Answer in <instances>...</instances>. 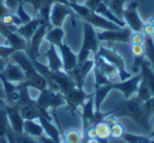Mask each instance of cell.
<instances>
[{
  "label": "cell",
  "instance_id": "obj_29",
  "mask_svg": "<svg viewBox=\"0 0 154 143\" xmlns=\"http://www.w3.org/2000/svg\"><path fill=\"white\" fill-rule=\"evenodd\" d=\"M64 31L62 28H53L52 30H48L45 39L54 46L58 47L63 42Z\"/></svg>",
  "mask_w": 154,
  "mask_h": 143
},
{
  "label": "cell",
  "instance_id": "obj_11",
  "mask_svg": "<svg viewBox=\"0 0 154 143\" xmlns=\"http://www.w3.org/2000/svg\"><path fill=\"white\" fill-rule=\"evenodd\" d=\"M45 79H47V81H53L54 83H56L60 93H62L64 96L76 86L75 82L70 77V75L66 74L64 70H59V72H52L51 70Z\"/></svg>",
  "mask_w": 154,
  "mask_h": 143
},
{
  "label": "cell",
  "instance_id": "obj_48",
  "mask_svg": "<svg viewBox=\"0 0 154 143\" xmlns=\"http://www.w3.org/2000/svg\"><path fill=\"white\" fill-rule=\"evenodd\" d=\"M148 137H149L150 139H152V140H154V128H153V130H152V132L150 133L149 136H148Z\"/></svg>",
  "mask_w": 154,
  "mask_h": 143
},
{
  "label": "cell",
  "instance_id": "obj_38",
  "mask_svg": "<svg viewBox=\"0 0 154 143\" xmlns=\"http://www.w3.org/2000/svg\"><path fill=\"white\" fill-rule=\"evenodd\" d=\"M15 14L18 16V18L21 20L22 24L28 23L29 21H31V20H32V17H31V16L29 15L28 12L24 10L23 3H19V4H18L17 9H16V11H15Z\"/></svg>",
  "mask_w": 154,
  "mask_h": 143
},
{
  "label": "cell",
  "instance_id": "obj_53",
  "mask_svg": "<svg viewBox=\"0 0 154 143\" xmlns=\"http://www.w3.org/2000/svg\"><path fill=\"white\" fill-rule=\"evenodd\" d=\"M151 143H154V140H152V142Z\"/></svg>",
  "mask_w": 154,
  "mask_h": 143
},
{
  "label": "cell",
  "instance_id": "obj_52",
  "mask_svg": "<svg viewBox=\"0 0 154 143\" xmlns=\"http://www.w3.org/2000/svg\"><path fill=\"white\" fill-rule=\"evenodd\" d=\"M2 3H5V0H0V4H2Z\"/></svg>",
  "mask_w": 154,
  "mask_h": 143
},
{
  "label": "cell",
  "instance_id": "obj_23",
  "mask_svg": "<svg viewBox=\"0 0 154 143\" xmlns=\"http://www.w3.org/2000/svg\"><path fill=\"white\" fill-rule=\"evenodd\" d=\"M131 53L134 57L132 72L134 74H138L140 72L141 63L146 59L145 46H143V44H131Z\"/></svg>",
  "mask_w": 154,
  "mask_h": 143
},
{
  "label": "cell",
  "instance_id": "obj_36",
  "mask_svg": "<svg viewBox=\"0 0 154 143\" xmlns=\"http://www.w3.org/2000/svg\"><path fill=\"white\" fill-rule=\"evenodd\" d=\"M93 70H94V77H95V86H101V85H107V84H111L112 80H110L107 76H105L100 70L94 66L93 67Z\"/></svg>",
  "mask_w": 154,
  "mask_h": 143
},
{
  "label": "cell",
  "instance_id": "obj_49",
  "mask_svg": "<svg viewBox=\"0 0 154 143\" xmlns=\"http://www.w3.org/2000/svg\"><path fill=\"white\" fill-rule=\"evenodd\" d=\"M85 143H99V142H97V141L93 140V141H88V142H85Z\"/></svg>",
  "mask_w": 154,
  "mask_h": 143
},
{
  "label": "cell",
  "instance_id": "obj_2",
  "mask_svg": "<svg viewBox=\"0 0 154 143\" xmlns=\"http://www.w3.org/2000/svg\"><path fill=\"white\" fill-rule=\"evenodd\" d=\"M108 115H112L116 118L127 117L132 119L136 124L145 130H149V118L146 116L143 103L136 99V97H131L116 103L111 111L107 112Z\"/></svg>",
  "mask_w": 154,
  "mask_h": 143
},
{
  "label": "cell",
  "instance_id": "obj_31",
  "mask_svg": "<svg viewBox=\"0 0 154 143\" xmlns=\"http://www.w3.org/2000/svg\"><path fill=\"white\" fill-rule=\"evenodd\" d=\"M136 93H137L136 99L138 101H140L141 103H143L145 101L149 100L151 97H153L149 86H148L147 82L143 79V77H141V80H140V82H139V85H138V88H137Z\"/></svg>",
  "mask_w": 154,
  "mask_h": 143
},
{
  "label": "cell",
  "instance_id": "obj_46",
  "mask_svg": "<svg viewBox=\"0 0 154 143\" xmlns=\"http://www.w3.org/2000/svg\"><path fill=\"white\" fill-rule=\"evenodd\" d=\"M39 142L40 143H56L54 140H52L51 138H49L48 136H45V135H43V136H41L40 138H38Z\"/></svg>",
  "mask_w": 154,
  "mask_h": 143
},
{
  "label": "cell",
  "instance_id": "obj_51",
  "mask_svg": "<svg viewBox=\"0 0 154 143\" xmlns=\"http://www.w3.org/2000/svg\"><path fill=\"white\" fill-rule=\"evenodd\" d=\"M0 40H5V38H3V37H2V36H1V35H0Z\"/></svg>",
  "mask_w": 154,
  "mask_h": 143
},
{
  "label": "cell",
  "instance_id": "obj_13",
  "mask_svg": "<svg viewBox=\"0 0 154 143\" xmlns=\"http://www.w3.org/2000/svg\"><path fill=\"white\" fill-rule=\"evenodd\" d=\"M91 96L88 95L86 92H85L84 88H77L75 86L73 90H71L68 94L64 96L66 98V106L69 107L71 113H77L78 112V107L82 106L86 100Z\"/></svg>",
  "mask_w": 154,
  "mask_h": 143
},
{
  "label": "cell",
  "instance_id": "obj_5",
  "mask_svg": "<svg viewBox=\"0 0 154 143\" xmlns=\"http://www.w3.org/2000/svg\"><path fill=\"white\" fill-rule=\"evenodd\" d=\"M96 55L103 57V59H106L108 62H110L111 64H113L118 72V78L120 81L129 79L130 77H132L130 73L126 70V65H125L124 58L117 53V52L113 51L111 49H108L105 46H99L98 52L96 53Z\"/></svg>",
  "mask_w": 154,
  "mask_h": 143
},
{
  "label": "cell",
  "instance_id": "obj_28",
  "mask_svg": "<svg viewBox=\"0 0 154 143\" xmlns=\"http://www.w3.org/2000/svg\"><path fill=\"white\" fill-rule=\"evenodd\" d=\"M23 133L35 138H40L41 136L45 135L43 128L38 120H24Z\"/></svg>",
  "mask_w": 154,
  "mask_h": 143
},
{
  "label": "cell",
  "instance_id": "obj_33",
  "mask_svg": "<svg viewBox=\"0 0 154 143\" xmlns=\"http://www.w3.org/2000/svg\"><path fill=\"white\" fill-rule=\"evenodd\" d=\"M126 2L127 0H108V7L117 17L122 19V13H124Z\"/></svg>",
  "mask_w": 154,
  "mask_h": 143
},
{
  "label": "cell",
  "instance_id": "obj_10",
  "mask_svg": "<svg viewBox=\"0 0 154 143\" xmlns=\"http://www.w3.org/2000/svg\"><path fill=\"white\" fill-rule=\"evenodd\" d=\"M140 80H141V74L139 72L138 74H135V76H132V77H130L127 80L113 82L111 84L112 90L119 91V92H122L124 94L125 99H129L131 97H133L134 94H136Z\"/></svg>",
  "mask_w": 154,
  "mask_h": 143
},
{
  "label": "cell",
  "instance_id": "obj_6",
  "mask_svg": "<svg viewBox=\"0 0 154 143\" xmlns=\"http://www.w3.org/2000/svg\"><path fill=\"white\" fill-rule=\"evenodd\" d=\"M35 102L38 106L42 107L47 111L52 109L53 112H55L58 107L66 104V98L62 93L54 92L47 88L40 91V94H39L38 98L35 100Z\"/></svg>",
  "mask_w": 154,
  "mask_h": 143
},
{
  "label": "cell",
  "instance_id": "obj_15",
  "mask_svg": "<svg viewBox=\"0 0 154 143\" xmlns=\"http://www.w3.org/2000/svg\"><path fill=\"white\" fill-rule=\"evenodd\" d=\"M1 76L5 79H7L8 81L12 82L14 84H21L26 81V76H24L23 70H21L19 65H17L16 63L8 60V63L5 65V70L2 72H0Z\"/></svg>",
  "mask_w": 154,
  "mask_h": 143
},
{
  "label": "cell",
  "instance_id": "obj_7",
  "mask_svg": "<svg viewBox=\"0 0 154 143\" xmlns=\"http://www.w3.org/2000/svg\"><path fill=\"white\" fill-rule=\"evenodd\" d=\"M137 7H138V2L131 1L128 7H125L124 13H122V20L125 21L126 25L133 32H141L143 24H145L139 16Z\"/></svg>",
  "mask_w": 154,
  "mask_h": 143
},
{
  "label": "cell",
  "instance_id": "obj_3",
  "mask_svg": "<svg viewBox=\"0 0 154 143\" xmlns=\"http://www.w3.org/2000/svg\"><path fill=\"white\" fill-rule=\"evenodd\" d=\"M68 5L74 11V13H76L84 21L90 23L91 25H93L94 28H99L103 31L120 30V28H119L117 24L110 21V20L106 19L103 16L96 14L94 11L88 9V7H85L84 4H78L77 2H69Z\"/></svg>",
  "mask_w": 154,
  "mask_h": 143
},
{
  "label": "cell",
  "instance_id": "obj_14",
  "mask_svg": "<svg viewBox=\"0 0 154 143\" xmlns=\"http://www.w3.org/2000/svg\"><path fill=\"white\" fill-rule=\"evenodd\" d=\"M93 67H94V59H87L82 63L77 64L76 67L69 73L77 88H84L85 80L89 75V73L93 70Z\"/></svg>",
  "mask_w": 154,
  "mask_h": 143
},
{
  "label": "cell",
  "instance_id": "obj_44",
  "mask_svg": "<svg viewBox=\"0 0 154 143\" xmlns=\"http://www.w3.org/2000/svg\"><path fill=\"white\" fill-rule=\"evenodd\" d=\"M141 32H143V35H146V36H153L154 37V28L151 25V24L148 23V22L143 24Z\"/></svg>",
  "mask_w": 154,
  "mask_h": 143
},
{
  "label": "cell",
  "instance_id": "obj_27",
  "mask_svg": "<svg viewBox=\"0 0 154 143\" xmlns=\"http://www.w3.org/2000/svg\"><path fill=\"white\" fill-rule=\"evenodd\" d=\"M140 74L143 79L147 82L150 91L152 93V96L154 97V72L151 67V63L147 61V59L143 60L140 66Z\"/></svg>",
  "mask_w": 154,
  "mask_h": 143
},
{
  "label": "cell",
  "instance_id": "obj_12",
  "mask_svg": "<svg viewBox=\"0 0 154 143\" xmlns=\"http://www.w3.org/2000/svg\"><path fill=\"white\" fill-rule=\"evenodd\" d=\"M49 26L47 24H40L36 31H35L34 35L31 38L30 42L28 44V49H26V54L30 57L31 60L37 59L39 56V49H40V45L42 41L45 40V34H47Z\"/></svg>",
  "mask_w": 154,
  "mask_h": 143
},
{
  "label": "cell",
  "instance_id": "obj_40",
  "mask_svg": "<svg viewBox=\"0 0 154 143\" xmlns=\"http://www.w3.org/2000/svg\"><path fill=\"white\" fill-rule=\"evenodd\" d=\"M143 107L146 116L150 119V117L152 115H154V97H151L149 100L145 101L143 103Z\"/></svg>",
  "mask_w": 154,
  "mask_h": 143
},
{
  "label": "cell",
  "instance_id": "obj_42",
  "mask_svg": "<svg viewBox=\"0 0 154 143\" xmlns=\"http://www.w3.org/2000/svg\"><path fill=\"white\" fill-rule=\"evenodd\" d=\"M23 1L24 0H5V3L10 11H12V12L15 13L18 4H19V3H23Z\"/></svg>",
  "mask_w": 154,
  "mask_h": 143
},
{
  "label": "cell",
  "instance_id": "obj_26",
  "mask_svg": "<svg viewBox=\"0 0 154 143\" xmlns=\"http://www.w3.org/2000/svg\"><path fill=\"white\" fill-rule=\"evenodd\" d=\"M18 109H19L23 120H38L40 117V113H39V109L37 107L35 100H33L32 102L28 103V104L22 105Z\"/></svg>",
  "mask_w": 154,
  "mask_h": 143
},
{
  "label": "cell",
  "instance_id": "obj_17",
  "mask_svg": "<svg viewBox=\"0 0 154 143\" xmlns=\"http://www.w3.org/2000/svg\"><path fill=\"white\" fill-rule=\"evenodd\" d=\"M5 109L7 112L8 120H9L10 126L15 134H22L23 133V118L20 114L19 109L14 105L5 104Z\"/></svg>",
  "mask_w": 154,
  "mask_h": 143
},
{
  "label": "cell",
  "instance_id": "obj_9",
  "mask_svg": "<svg viewBox=\"0 0 154 143\" xmlns=\"http://www.w3.org/2000/svg\"><path fill=\"white\" fill-rule=\"evenodd\" d=\"M72 15H74V11L68 4H64L62 2L53 3L50 14L51 25H53V28H62L66 18Z\"/></svg>",
  "mask_w": 154,
  "mask_h": 143
},
{
  "label": "cell",
  "instance_id": "obj_30",
  "mask_svg": "<svg viewBox=\"0 0 154 143\" xmlns=\"http://www.w3.org/2000/svg\"><path fill=\"white\" fill-rule=\"evenodd\" d=\"M62 142L63 143H82L84 142V134L79 130L70 128L62 134Z\"/></svg>",
  "mask_w": 154,
  "mask_h": 143
},
{
  "label": "cell",
  "instance_id": "obj_47",
  "mask_svg": "<svg viewBox=\"0 0 154 143\" xmlns=\"http://www.w3.org/2000/svg\"><path fill=\"white\" fill-rule=\"evenodd\" d=\"M148 23H149V24H151V25L154 28V16H153V17H151L149 20H148Z\"/></svg>",
  "mask_w": 154,
  "mask_h": 143
},
{
  "label": "cell",
  "instance_id": "obj_22",
  "mask_svg": "<svg viewBox=\"0 0 154 143\" xmlns=\"http://www.w3.org/2000/svg\"><path fill=\"white\" fill-rule=\"evenodd\" d=\"M38 121L40 122L41 126H42L45 136L51 138L52 140H54L56 143H62L61 133L56 127L55 124H53L52 121H50V120L45 119V118H43V117H39Z\"/></svg>",
  "mask_w": 154,
  "mask_h": 143
},
{
  "label": "cell",
  "instance_id": "obj_43",
  "mask_svg": "<svg viewBox=\"0 0 154 143\" xmlns=\"http://www.w3.org/2000/svg\"><path fill=\"white\" fill-rule=\"evenodd\" d=\"M103 2V0H86L84 5L88 7V9L92 10V11H95L99 7V4Z\"/></svg>",
  "mask_w": 154,
  "mask_h": 143
},
{
  "label": "cell",
  "instance_id": "obj_41",
  "mask_svg": "<svg viewBox=\"0 0 154 143\" xmlns=\"http://www.w3.org/2000/svg\"><path fill=\"white\" fill-rule=\"evenodd\" d=\"M131 44H143L145 35L143 32H132L131 34Z\"/></svg>",
  "mask_w": 154,
  "mask_h": 143
},
{
  "label": "cell",
  "instance_id": "obj_4",
  "mask_svg": "<svg viewBox=\"0 0 154 143\" xmlns=\"http://www.w3.org/2000/svg\"><path fill=\"white\" fill-rule=\"evenodd\" d=\"M99 40L97 39L96 32L93 25L90 23L84 21V40H82V45L80 49L79 53L77 55V59H78V64L82 63L89 59V56L91 53L95 54L98 52L99 49Z\"/></svg>",
  "mask_w": 154,
  "mask_h": 143
},
{
  "label": "cell",
  "instance_id": "obj_39",
  "mask_svg": "<svg viewBox=\"0 0 154 143\" xmlns=\"http://www.w3.org/2000/svg\"><path fill=\"white\" fill-rule=\"evenodd\" d=\"M15 51H17V49L10 46V45H8V44H0V58L9 60V58L11 57V55Z\"/></svg>",
  "mask_w": 154,
  "mask_h": 143
},
{
  "label": "cell",
  "instance_id": "obj_37",
  "mask_svg": "<svg viewBox=\"0 0 154 143\" xmlns=\"http://www.w3.org/2000/svg\"><path fill=\"white\" fill-rule=\"evenodd\" d=\"M13 137L15 143H40L39 140H37V138L32 137L30 135L22 133V134H15L13 132Z\"/></svg>",
  "mask_w": 154,
  "mask_h": 143
},
{
  "label": "cell",
  "instance_id": "obj_19",
  "mask_svg": "<svg viewBox=\"0 0 154 143\" xmlns=\"http://www.w3.org/2000/svg\"><path fill=\"white\" fill-rule=\"evenodd\" d=\"M93 59H94V66H96L101 73L105 76H107L110 80L113 81L114 79H119L118 78L117 68L113 64H111L110 62H108L106 59H103V57L96 55V54L94 55Z\"/></svg>",
  "mask_w": 154,
  "mask_h": 143
},
{
  "label": "cell",
  "instance_id": "obj_45",
  "mask_svg": "<svg viewBox=\"0 0 154 143\" xmlns=\"http://www.w3.org/2000/svg\"><path fill=\"white\" fill-rule=\"evenodd\" d=\"M10 13H12V11H10V10L8 9V7L5 5V3L0 4V19H2L5 15H8V14H10Z\"/></svg>",
  "mask_w": 154,
  "mask_h": 143
},
{
  "label": "cell",
  "instance_id": "obj_25",
  "mask_svg": "<svg viewBox=\"0 0 154 143\" xmlns=\"http://www.w3.org/2000/svg\"><path fill=\"white\" fill-rule=\"evenodd\" d=\"M113 83V82H112ZM111 83V84H112ZM111 84H107V85H101V86H95V91L93 93V97H94V106L95 111L100 112V107L105 99L109 95V93L112 91Z\"/></svg>",
  "mask_w": 154,
  "mask_h": 143
},
{
  "label": "cell",
  "instance_id": "obj_20",
  "mask_svg": "<svg viewBox=\"0 0 154 143\" xmlns=\"http://www.w3.org/2000/svg\"><path fill=\"white\" fill-rule=\"evenodd\" d=\"M45 57L48 59V67L52 72H59L63 70V65H62L61 57L59 56L57 52V47L54 46L53 44H50L48 51L45 52Z\"/></svg>",
  "mask_w": 154,
  "mask_h": 143
},
{
  "label": "cell",
  "instance_id": "obj_32",
  "mask_svg": "<svg viewBox=\"0 0 154 143\" xmlns=\"http://www.w3.org/2000/svg\"><path fill=\"white\" fill-rule=\"evenodd\" d=\"M145 56L148 58V61L154 67V38L153 36H146L145 35Z\"/></svg>",
  "mask_w": 154,
  "mask_h": 143
},
{
  "label": "cell",
  "instance_id": "obj_1",
  "mask_svg": "<svg viewBox=\"0 0 154 143\" xmlns=\"http://www.w3.org/2000/svg\"><path fill=\"white\" fill-rule=\"evenodd\" d=\"M9 59H11L12 62L19 65L23 70L26 81L20 85L26 86L29 88H35V90H38L39 92L48 88L47 79L37 72L35 66L33 65L32 60L30 59L26 51L23 49L15 51Z\"/></svg>",
  "mask_w": 154,
  "mask_h": 143
},
{
  "label": "cell",
  "instance_id": "obj_18",
  "mask_svg": "<svg viewBox=\"0 0 154 143\" xmlns=\"http://www.w3.org/2000/svg\"><path fill=\"white\" fill-rule=\"evenodd\" d=\"M82 133L95 124V106H94V97L93 94L86 100L82 104Z\"/></svg>",
  "mask_w": 154,
  "mask_h": 143
},
{
  "label": "cell",
  "instance_id": "obj_24",
  "mask_svg": "<svg viewBox=\"0 0 154 143\" xmlns=\"http://www.w3.org/2000/svg\"><path fill=\"white\" fill-rule=\"evenodd\" d=\"M95 130V141L99 143H109V140L111 139L110 137V125L105 121L97 122V123L93 124Z\"/></svg>",
  "mask_w": 154,
  "mask_h": 143
},
{
  "label": "cell",
  "instance_id": "obj_35",
  "mask_svg": "<svg viewBox=\"0 0 154 143\" xmlns=\"http://www.w3.org/2000/svg\"><path fill=\"white\" fill-rule=\"evenodd\" d=\"M122 139L128 143H151L152 142V139H150L149 137L138 136V135H134V134H129V133H127V132Z\"/></svg>",
  "mask_w": 154,
  "mask_h": 143
},
{
  "label": "cell",
  "instance_id": "obj_8",
  "mask_svg": "<svg viewBox=\"0 0 154 143\" xmlns=\"http://www.w3.org/2000/svg\"><path fill=\"white\" fill-rule=\"evenodd\" d=\"M131 34H132V31L128 26H125L120 30H106L103 32L96 33V36L99 41L130 43Z\"/></svg>",
  "mask_w": 154,
  "mask_h": 143
},
{
  "label": "cell",
  "instance_id": "obj_50",
  "mask_svg": "<svg viewBox=\"0 0 154 143\" xmlns=\"http://www.w3.org/2000/svg\"><path fill=\"white\" fill-rule=\"evenodd\" d=\"M69 2H77V0H69Z\"/></svg>",
  "mask_w": 154,
  "mask_h": 143
},
{
  "label": "cell",
  "instance_id": "obj_16",
  "mask_svg": "<svg viewBox=\"0 0 154 143\" xmlns=\"http://www.w3.org/2000/svg\"><path fill=\"white\" fill-rule=\"evenodd\" d=\"M57 49H59L60 55H61L60 57H61V60H62L63 70L66 74H69L70 72H72L77 66V64H78L77 55H75V54L73 53L71 47L69 46L66 42H62Z\"/></svg>",
  "mask_w": 154,
  "mask_h": 143
},
{
  "label": "cell",
  "instance_id": "obj_34",
  "mask_svg": "<svg viewBox=\"0 0 154 143\" xmlns=\"http://www.w3.org/2000/svg\"><path fill=\"white\" fill-rule=\"evenodd\" d=\"M126 134V128L119 121L110 125V137L111 139H122Z\"/></svg>",
  "mask_w": 154,
  "mask_h": 143
},
{
  "label": "cell",
  "instance_id": "obj_21",
  "mask_svg": "<svg viewBox=\"0 0 154 143\" xmlns=\"http://www.w3.org/2000/svg\"><path fill=\"white\" fill-rule=\"evenodd\" d=\"M40 24H43V23L38 17L32 18V20L29 21L28 23H24V24H22V25H20L19 28H17L16 33L19 34L23 39H26V41L29 44L31 38H32V36L34 35L35 31L38 28V26L40 25Z\"/></svg>",
  "mask_w": 154,
  "mask_h": 143
}]
</instances>
